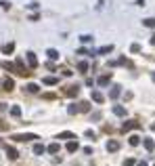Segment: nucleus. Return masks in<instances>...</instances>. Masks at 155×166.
<instances>
[{"mask_svg":"<svg viewBox=\"0 0 155 166\" xmlns=\"http://www.w3.org/2000/svg\"><path fill=\"white\" fill-rule=\"evenodd\" d=\"M67 112H69V114H78V112L86 114V112H90V103H88V101H84V103H76V105H69V107H67Z\"/></svg>","mask_w":155,"mask_h":166,"instance_id":"1","label":"nucleus"},{"mask_svg":"<svg viewBox=\"0 0 155 166\" xmlns=\"http://www.w3.org/2000/svg\"><path fill=\"white\" fill-rule=\"evenodd\" d=\"M32 139H38L36 135H15L13 141H32Z\"/></svg>","mask_w":155,"mask_h":166,"instance_id":"2","label":"nucleus"},{"mask_svg":"<svg viewBox=\"0 0 155 166\" xmlns=\"http://www.w3.org/2000/svg\"><path fill=\"white\" fill-rule=\"evenodd\" d=\"M6 156H8L11 160H17V158H19V151H17L15 147H11V145H6Z\"/></svg>","mask_w":155,"mask_h":166,"instance_id":"3","label":"nucleus"},{"mask_svg":"<svg viewBox=\"0 0 155 166\" xmlns=\"http://www.w3.org/2000/svg\"><path fill=\"white\" fill-rule=\"evenodd\" d=\"M78 93H80V88H78V86H71L69 90L65 88V95H67V97H78Z\"/></svg>","mask_w":155,"mask_h":166,"instance_id":"4","label":"nucleus"},{"mask_svg":"<svg viewBox=\"0 0 155 166\" xmlns=\"http://www.w3.org/2000/svg\"><path fill=\"white\" fill-rule=\"evenodd\" d=\"M92 101H96V103H103V101H105V97H103L99 90H94V93H92Z\"/></svg>","mask_w":155,"mask_h":166,"instance_id":"5","label":"nucleus"},{"mask_svg":"<svg viewBox=\"0 0 155 166\" xmlns=\"http://www.w3.org/2000/svg\"><path fill=\"white\" fill-rule=\"evenodd\" d=\"M107 149H109V151H117V149H119V143H117V141H109V143H107Z\"/></svg>","mask_w":155,"mask_h":166,"instance_id":"6","label":"nucleus"},{"mask_svg":"<svg viewBox=\"0 0 155 166\" xmlns=\"http://www.w3.org/2000/svg\"><path fill=\"white\" fill-rule=\"evenodd\" d=\"M128 143H130V145H132V147H136V145H138V143H141V137H136V135H132V137H130V139H128Z\"/></svg>","mask_w":155,"mask_h":166,"instance_id":"7","label":"nucleus"},{"mask_svg":"<svg viewBox=\"0 0 155 166\" xmlns=\"http://www.w3.org/2000/svg\"><path fill=\"white\" fill-rule=\"evenodd\" d=\"M130 128H138V122H126V124L122 126V130L126 132V130H130Z\"/></svg>","mask_w":155,"mask_h":166,"instance_id":"8","label":"nucleus"},{"mask_svg":"<svg viewBox=\"0 0 155 166\" xmlns=\"http://www.w3.org/2000/svg\"><path fill=\"white\" fill-rule=\"evenodd\" d=\"M2 86H4V90H13V86H15V84H13V80H11V78H6V80L2 82Z\"/></svg>","mask_w":155,"mask_h":166,"instance_id":"9","label":"nucleus"},{"mask_svg":"<svg viewBox=\"0 0 155 166\" xmlns=\"http://www.w3.org/2000/svg\"><path fill=\"white\" fill-rule=\"evenodd\" d=\"M13 48H15V42H8V44H4V48H2V53H13Z\"/></svg>","mask_w":155,"mask_h":166,"instance_id":"10","label":"nucleus"},{"mask_svg":"<svg viewBox=\"0 0 155 166\" xmlns=\"http://www.w3.org/2000/svg\"><path fill=\"white\" fill-rule=\"evenodd\" d=\"M46 149H48V154H57V151H59V143H50Z\"/></svg>","mask_w":155,"mask_h":166,"instance_id":"11","label":"nucleus"},{"mask_svg":"<svg viewBox=\"0 0 155 166\" xmlns=\"http://www.w3.org/2000/svg\"><path fill=\"white\" fill-rule=\"evenodd\" d=\"M145 147H147L149 151H153V149H155V143H153V139H145Z\"/></svg>","mask_w":155,"mask_h":166,"instance_id":"12","label":"nucleus"},{"mask_svg":"<svg viewBox=\"0 0 155 166\" xmlns=\"http://www.w3.org/2000/svg\"><path fill=\"white\" fill-rule=\"evenodd\" d=\"M109 80H111V76H109V74H107V76H101V78H99V84H101V86H105V84H109Z\"/></svg>","mask_w":155,"mask_h":166,"instance_id":"13","label":"nucleus"},{"mask_svg":"<svg viewBox=\"0 0 155 166\" xmlns=\"http://www.w3.org/2000/svg\"><path fill=\"white\" fill-rule=\"evenodd\" d=\"M34 154H36V156H40V154H44V145H40V143H36V145H34Z\"/></svg>","mask_w":155,"mask_h":166,"instance_id":"14","label":"nucleus"},{"mask_svg":"<svg viewBox=\"0 0 155 166\" xmlns=\"http://www.w3.org/2000/svg\"><path fill=\"white\" fill-rule=\"evenodd\" d=\"M27 61H30V65H34V67L38 65V59H36V55H34V53H30V57H27Z\"/></svg>","mask_w":155,"mask_h":166,"instance_id":"15","label":"nucleus"},{"mask_svg":"<svg viewBox=\"0 0 155 166\" xmlns=\"http://www.w3.org/2000/svg\"><path fill=\"white\" fill-rule=\"evenodd\" d=\"M76 149H78V143H76V141H69V143H67V151H71V154H74Z\"/></svg>","mask_w":155,"mask_h":166,"instance_id":"16","label":"nucleus"},{"mask_svg":"<svg viewBox=\"0 0 155 166\" xmlns=\"http://www.w3.org/2000/svg\"><path fill=\"white\" fill-rule=\"evenodd\" d=\"M113 114H115V116H126V109H124V107H113Z\"/></svg>","mask_w":155,"mask_h":166,"instance_id":"17","label":"nucleus"},{"mask_svg":"<svg viewBox=\"0 0 155 166\" xmlns=\"http://www.w3.org/2000/svg\"><path fill=\"white\" fill-rule=\"evenodd\" d=\"M44 84H46V86H50V84H57V78H52V76H46V78H44Z\"/></svg>","mask_w":155,"mask_h":166,"instance_id":"18","label":"nucleus"},{"mask_svg":"<svg viewBox=\"0 0 155 166\" xmlns=\"http://www.w3.org/2000/svg\"><path fill=\"white\" fill-rule=\"evenodd\" d=\"M48 59H50V61H57V59H59V53H57V50H48Z\"/></svg>","mask_w":155,"mask_h":166,"instance_id":"19","label":"nucleus"},{"mask_svg":"<svg viewBox=\"0 0 155 166\" xmlns=\"http://www.w3.org/2000/svg\"><path fill=\"white\" fill-rule=\"evenodd\" d=\"M119 97V86H115L113 90H111V99H117Z\"/></svg>","mask_w":155,"mask_h":166,"instance_id":"20","label":"nucleus"},{"mask_svg":"<svg viewBox=\"0 0 155 166\" xmlns=\"http://www.w3.org/2000/svg\"><path fill=\"white\" fill-rule=\"evenodd\" d=\"M27 90L30 93H38V84H27Z\"/></svg>","mask_w":155,"mask_h":166,"instance_id":"21","label":"nucleus"},{"mask_svg":"<svg viewBox=\"0 0 155 166\" xmlns=\"http://www.w3.org/2000/svg\"><path fill=\"white\" fill-rule=\"evenodd\" d=\"M145 25L147 28H155V19H145Z\"/></svg>","mask_w":155,"mask_h":166,"instance_id":"22","label":"nucleus"},{"mask_svg":"<svg viewBox=\"0 0 155 166\" xmlns=\"http://www.w3.org/2000/svg\"><path fill=\"white\" fill-rule=\"evenodd\" d=\"M11 114H13V116H21V109H19V107H13Z\"/></svg>","mask_w":155,"mask_h":166,"instance_id":"23","label":"nucleus"},{"mask_svg":"<svg viewBox=\"0 0 155 166\" xmlns=\"http://www.w3.org/2000/svg\"><path fill=\"white\" fill-rule=\"evenodd\" d=\"M59 139H74V135H71V132H63Z\"/></svg>","mask_w":155,"mask_h":166,"instance_id":"24","label":"nucleus"},{"mask_svg":"<svg viewBox=\"0 0 155 166\" xmlns=\"http://www.w3.org/2000/svg\"><path fill=\"white\" fill-rule=\"evenodd\" d=\"M78 67H80V70H82V72H86V70H88V65H86V63H84V61H82V63H80V65H78Z\"/></svg>","mask_w":155,"mask_h":166,"instance_id":"25","label":"nucleus"},{"mask_svg":"<svg viewBox=\"0 0 155 166\" xmlns=\"http://www.w3.org/2000/svg\"><path fill=\"white\" fill-rule=\"evenodd\" d=\"M132 164H134V160H132V158H128V160L124 162V166H132Z\"/></svg>","mask_w":155,"mask_h":166,"instance_id":"26","label":"nucleus"},{"mask_svg":"<svg viewBox=\"0 0 155 166\" xmlns=\"http://www.w3.org/2000/svg\"><path fill=\"white\" fill-rule=\"evenodd\" d=\"M151 44H153V46H155V34H153V36H151Z\"/></svg>","mask_w":155,"mask_h":166,"instance_id":"27","label":"nucleus"},{"mask_svg":"<svg viewBox=\"0 0 155 166\" xmlns=\"http://www.w3.org/2000/svg\"><path fill=\"white\" fill-rule=\"evenodd\" d=\"M136 166H147V162H138V164H136Z\"/></svg>","mask_w":155,"mask_h":166,"instance_id":"28","label":"nucleus"},{"mask_svg":"<svg viewBox=\"0 0 155 166\" xmlns=\"http://www.w3.org/2000/svg\"><path fill=\"white\" fill-rule=\"evenodd\" d=\"M151 78H153V80H155V72H153V74H151Z\"/></svg>","mask_w":155,"mask_h":166,"instance_id":"29","label":"nucleus"},{"mask_svg":"<svg viewBox=\"0 0 155 166\" xmlns=\"http://www.w3.org/2000/svg\"><path fill=\"white\" fill-rule=\"evenodd\" d=\"M151 128H153V130H155V124H151Z\"/></svg>","mask_w":155,"mask_h":166,"instance_id":"30","label":"nucleus"}]
</instances>
